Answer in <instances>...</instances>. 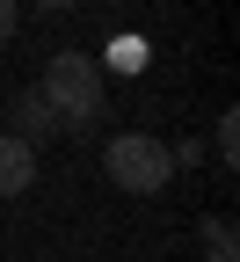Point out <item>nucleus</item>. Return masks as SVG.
Returning <instances> with one entry per match:
<instances>
[{
	"label": "nucleus",
	"mask_w": 240,
	"mask_h": 262,
	"mask_svg": "<svg viewBox=\"0 0 240 262\" xmlns=\"http://www.w3.org/2000/svg\"><path fill=\"white\" fill-rule=\"evenodd\" d=\"M204 262H240L233 255V219H204Z\"/></svg>",
	"instance_id": "39448f33"
},
{
	"label": "nucleus",
	"mask_w": 240,
	"mask_h": 262,
	"mask_svg": "<svg viewBox=\"0 0 240 262\" xmlns=\"http://www.w3.org/2000/svg\"><path fill=\"white\" fill-rule=\"evenodd\" d=\"M219 160H240V117L233 110L219 117Z\"/></svg>",
	"instance_id": "423d86ee"
},
{
	"label": "nucleus",
	"mask_w": 240,
	"mask_h": 262,
	"mask_svg": "<svg viewBox=\"0 0 240 262\" xmlns=\"http://www.w3.org/2000/svg\"><path fill=\"white\" fill-rule=\"evenodd\" d=\"M110 58H117V66H124V73H131V66H146V44H139V37H124V44H117Z\"/></svg>",
	"instance_id": "0eeeda50"
},
{
	"label": "nucleus",
	"mask_w": 240,
	"mask_h": 262,
	"mask_svg": "<svg viewBox=\"0 0 240 262\" xmlns=\"http://www.w3.org/2000/svg\"><path fill=\"white\" fill-rule=\"evenodd\" d=\"M8 37H15V8L0 0V44H8Z\"/></svg>",
	"instance_id": "6e6552de"
},
{
	"label": "nucleus",
	"mask_w": 240,
	"mask_h": 262,
	"mask_svg": "<svg viewBox=\"0 0 240 262\" xmlns=\"http://www.w3.org/2000/svg\"><path fill=\"white\" fill-rule=\"evenodd\" d=\"M58 131H66V124L51 117V102H44L37 88H22V95H15V139H22V146H44V139H58Z\"/></svg>",
	"instance_id": "20e7f679"
},
{
	"label": "nucleus",
	"mask_w": 240,
	"mask_h": 262,
	"mask_svg": "<svg viewBox=\"0 0 240 262\" xmlns=\"http://www.w3.org/2000/svg\"><path fill=\"white\" fill-rule=\"evenodd\" d=\"M102 168H110V182L124 196H160L167 175H175V153H167V139H153V131H117V139L102 146Z\"/></svg>",
	"instance_id": "f03ea898"
},
{
	"label": "nucleus",
	"mask_w": 240,
	"mask_h": 262,
	"mask_svg": "<svg viewBox=\"0 0 240 262\" xmlns=\"http://www.w3.org/2000/svg\"><path fill=\"white\" fill-rule=\"evenodd\" d=\"M37 95L51 102V117H58L66 131H80V124L102 117V102H110V73H102V58H95V51H51Z\"/></svg>",
	"instance_id": "f257e3e1"
},
{
	"label": "nucleus",
	"mask_w": 240,
	"mask_h": 262,
	"mask_svg": "<svg viewBox=\"0 0 240 262\" xmlns=\"http://www.w3.org/2000/svg\"><path fill=\"white\" fill-rule=\"evenodd\" d=\"M37 189V146H22L15 131H0V204Z\"/></svg>",
	"instance_id": "7ed1b4c3"
}]
</instances>
